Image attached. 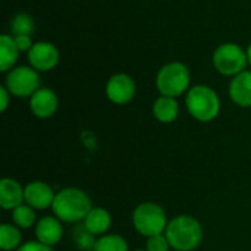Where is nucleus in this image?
Here are the masks:
<instances>
[{
  "instance_id": "nucleus-21",
  "label": "nucleus",
  "mask_w": 251,
  "mask_h": 251,
  "mask_svg": "<svg viewBox=\"0 0 251 251\" xmlns=\"http://www.w3.org/2000/svg\"><path fill=\"white\" fill-rule=\"evenodd\" d=\"M93 251H129V246L122 235L106 234L97 238Z\"/></svg>"
},
{
  "instance_id": "nucleus-9",
  "label": "nucleus",
  "mask_w": 251,
  "mask_h": 251,
  "mask_svg": "<svg viewBox=\"0 0 251 251\" xmlns=\"http://www.w3.org/2000/svg\"><path fill=\"white\" fill-rule=\"evenodd\" d=\"M56 191L44 181H31L25 185V203L32 209L47 210L51 209Z\"/></svg>"
},
{
  "instance_id": "nucleus-3",
  "label": "nucleus",
  "mask_w": 251,
  "mask_h": 251,
  "mask_svg": "<svg viewBox=\"0 0 251 251\" xmlns=\"http://www.w3.org/2000/svg\"><path fill=\"white\" fill-rule=\"evenodd\" d=\"M185 106L196 121L207 124L218 118L221 112V99L213 88L207 85H196L188 90Z\"/></svg>"
},
{
  "instance_id": "nucleus-17",
  "label": "nucleus",
  "mask_w": 251,
  "mask_h": 251,
  "mask_svg": "<svg viewBox=\"0 0 251 251\" xmlns=\"http://www.w3.org/2000/svg\"><path fill=\"white\" fill-rule=\"evenodd\" d=\"M25 241H22V229L16 225L1 224L0 225V249L3 251H16Z\"/></svg>"
},
{
  "instance_id": "nucleus-8",
  "label": "nucleus",
  "mask_w": 251,
  "mask_h": 251,
  "mask_svg": "<svg viewBox=\"0 0 251 251\" xmlns=\"http://www.w3.org/2000/svg\"><path fill=\"white\" fill-rule=\"evenodd\" d=\"M135 82L126 74H116L110 76L106 84V96L115 104H126L135 96Z\"/></svg>"
},
{
  "instance_id": "nucleus-23",
  "label": "nucleus",
  "mask_w": 251,
  "mask_h": 251,
  "mask_svg": "<svg viewBox=\"0 0 251 251\" xmlns=\"http://www.w3.org/2000/svg\"><path fill=\"white\" fill-rule=\"evenodd\" d=\"M146 250L147 251H171L172 247L165 234H159L150 238H146Z\"/></svg>"
},
{
  "instance_id": "nucleus-5",
  "label": "nucleus",
  "mask_w": 251,
  "mask_h": 251,
  "mask_svg": "<svg viewBox=\"0 0 251 251\" xmlns=\"http://www.w3.org/2000/svg\"><path fill=\"white\" fill-rule=\"evenodd\" d=\"M191 82V75L188 68L184 63L179 62H171L165 65L156 78V85L160 93V96L168 97H179L182 96Z\"/></svg>"
},
{
  "instance_id": "nucleus-16",
  "label": "nucleus",
  "mask_w": 251,
  "mask_h": 251,
  "mask_svg": "<svg viewBox=\"0 0 251 251\" xmlns=\"http://www.w3.org/2000/svg\"><path fill=\"white\" fill-rule=\"evenodd\" d=\"M153 116L160 124H172L179 116V104L176 99L160 96L153 103Z\"/></svg>"
},
{
  "instance_id": "nucleus-4",
  "label": "nucleus",
  "mask_w": 251,
  "mask_h": 251,
  "mask_svg": "<svg viewBox=\"0 0 251 251\" xmlns=\"http://www.w3.org/2000/svg\"><path fill=\"white\" fill-rule=\"evenodd\" d=\"M168 224L169 219L165 209L154 201L140 203L132 212V226L146 238L165 234Z\"/></svg>"
},
{
  "instance_id": "nucleus-1",
  "label": "nucleus",
  "mask_w": 251,
  "mask_h": 251,
  "mask_svg": "<svg viewBox=\"0 0 251 251\" xmlns=\"http://www.w3.org/2000/svg\"><path fill=\"white\" fill-rule=\"evenodd\" d=\"M91 197L81 188L66 187L56 191V197L51 206L53 215L63 224H81L93 209Z\"/></svg>"
},
{
  "instance_id": "nucleus-7",
  "label": "nucleus",
  "mask_w": 251,
  "mask_h": 251,
  "mask_svg": "<svg viewBox=\"0 0 251 251\" xmlns=\"http://www.w3.org/2000/svg\"><path fill=\"white\" fill-rule=\"evenodd\" d=\"M4 87L15 97H31L37 90H40V75L34 68L19 66L7 74Z\"/></svg>"
},
{
  "instance_id": "nucleus-6",
  "label": "nucleus",
  "mask_w": 251,
  "mask_h": 251,
  "mask_svg": "<svg viewBox=\"0 0 251 251\" xmlns=\"http://www.w3.org/2000/svg\"><path fill=\"white\" fill-rule=\"evenodd\" d=\"M249 60L247 51H244L238 44L225 43L221 44L213 54V65L219 74L225 76H237L246 71Z\"/></svg>"
},
{
  "instance_id": "nucleus-2",
  "label": "nucleus",
  "mask_w": 251,
  "mask_h": 251,
  "mask_svg": "<svg viewBox=\"0 0 251 251\" xmlns=\"http://www.w3.org/2000/svg\"><path fill=\"white\" fill-rule=\"evenodd\" d=\"M172 250L196 251L203 243L204 231L200 221L191 215H178L169 221L165 231Z\"/></svg>"
},
{
  "instance_id": "nucleus-25",
  "label": "nucleus",
  "mask_w": 251,
  "mask_h": 251,
  "mask_svg": "<svg viewBox=\"0 0 251 251\" xmlns=\"http://www.w3.org/2000/svg\"><path fill=\"white\" fill-rule=\"evenodd\" d=\"M13 40L19 51H29L31 47L34 46L31 41V35H15Z\"/></svg>"
},
{
  "instance_id": "nucleus-14",
  "label": "nucleus",
  "mask_w": 251,
  "mask_h": 251,
  "mask_svg": "<svg viewBox=\"0 0 251 251\" xmlns=\"http://www.w3.org/2000/svg\"><path fill=\"white\" fill-rule=\"evenodd\" d=\"M229 97L240 107H251V71L234 76L229 84Z\"/></svg>"
},
{
  "instance_id": "nucleus-10",
  "label": "nucleus",
  "mask_w": 251,
  "mask_h": 251,
  "mask_svg": "<svg viewBox=\"0 0 251 251\" xmlns=\"http://www.w3.org/2000/svg\"><path fill=\"white\" fill-rule=\"evenodd\" d=\"M28 60L35 71H50L59 63V50L51 43L40 41L28 51Z\"/></svg>"
},
{
  "instance_id": "nucleus-27",
  "label": "nucleus",
  "mask_w": 251,
  "mask_h": 251,
  "mask_svg": "<svg viewBox=\"0 0 251 251\" xmlns=\"http://www.w3.org/2000/svg\"><path fill=\"white\" fill-rule=\"evenodd\" d=\"M247 60H249V65H251V43L247 49Z\"/></svg>"
},
{
  "instance_id": "nucleus-28",
  "label": "nucleus",
  "mask_w": 251,
  "mask_h": 251,
  "mask_svg": "<svg viewBox=\"0 0 251 251\" xmlns=\"http://www.w3.org/2000/svg\"><path fill=\"white\" fill-rule=\"evenodd\" d=\"M132 251H147V250H146V249H144V250H141V249H137V250H132Z\"/></svg>"
},
{
  "instance_id": "nucleus-20",
  "label": "nucleus",
  "mask_w": 251,
  "mask_h": 251,
  "mask_svg": "<svg viewBox=\"0 0 251 251\" xmlns=\"http://www.w3.org/2000/svg\"><path fill=\"white\" fill-rule=\"evenodd\" d=\"M72 241L76 251H93L97 237L93 235L81 222V224H76L75 228L72 229Z\"/></svg>"
},
{
  "instance_id": "nucleus-13",
  "label": "nucleus",
  "mask_w": 251,
  "mask_h": 251,
  "mask_svg": "<svg viewBox=\"0 0 251 251\" xmlns=\"http://www.w3.org/2000/svg\"><path fill=\"white\" fill-rule=\"evenodd\" d=\"M25 203V187L15 178H3L0 181V207L13 210Z\"/></svg>"
},
{
  "instance_id": "nucleus-12",
  "label": "nucleus",
  "mask_w": 251,
  "mask_h": 251,
  "mask_svg": "<svg viewBox=\"0 0 251 251\" xmlns=\"http://www.w3.org/2000/svg\"><path fill=\"white\" fill-rule=\"evenodd\" d=\"M59 109V99L50 88H40L29 97V110L38 119L51 118Z\"/></svg>"
},
{
  "instance_id": "nucleus-24",
  "label": "nucleus",
  "mask_w": 251,
  "mask_h": 251,
  "mask_svg": "<svg viewBox=\"0 0 251 251\" xmlns=\"http://www.w3.org/2000/svg\"><path fill=\"white\" fill-rule=\"evenodd\" d=\"M16 251H53V247L46 246L38 240H31V241H25Z\"/></svg>"
},
{
  "instance_id": "nucleus-22",
  "label": "nucleus",
  "mask_w": 251,
  "mask_h": 251,
  "mask_svg": "<svg viewBox=\"0 0 251 251\" xmlns=\"http://www.w3.org/2000/svg\"><path fill=\"white\" fill-rule=\"evenodd\" d=\"M10 29L15 35H31L34 32V21L26 13H18L10 24Z\"/></svg>"
},
{
  "instance_id": "nucleus-11",
  "label": "nucleus",
  "mask_w": 251,
  "mask_h": 251,
  "mask_svg": "<svg viewBox=\"0 0 251 251\" xmlns=\"http://www.w3.org/2000/svg\"><path fill=\"white\" fill-rule=\"evenodd\" d=\"M34 234H35V240H38L40 243L54 247L63 238L65 234L63 222L57 219L54 215L43 216L38 219L37 225L34 226Z\"/></svg>"
},
{
  "instance_id": "nucleus-18",
  "label": "nucleus",
  "mask_w": 251,
  "mask_h": 251,
  "mask_svg": "<svg viewBox=\"0 0 251 251\" xmlns=\"http://www.w3.org/2000/svg\"><path fill=\"white\" fill-rule=\"evenodd\" d=\"M18 47L12 35L3 34L0 37V71H9L18 59Z\"/></svg>"
},
{
  "instance_id": "nucleus-19",
  "label": "nucleus",
  "mask_w": 251,
  "mask_h": 251,
  "mask_svg": "<svg viewBox=\"0 0 251 251\" xmlns=\"http://www.w3.org/2000/svg\"><path fill=\"white\" fill-rule=\"evenodd\" d=\"M38 218H37V210L28 206L26 203L18 206L16 209L12 210V224L21 228L22 231L31 229L37 225Z\"/></svg>"
},
{
  "instance_id": "nucleus-15",
  "label": "nucleus",
  "mask_w": 251,
  "mask_h": 251,
  "mask_svg": "<svg viewBox=\"0 0 251 251\" xmlns=\"http://www.w3.org/2000/svg\"><path fill=\"white\" fill-rule=\"evenodd\" d=\"M84 226L97 238L101 235L109 234L110 228H112V215L109 210H106L104 207H97L94 206L90 213L87 215V218L84 219Z\"/></svg>"
},
{
  "instance_id": "nucleus-26",
  "label": "nucleus",
  "mask_w": 251,
  "mask_h": 251,
  "mask_svg": "<svg viewBox=\"0 0 251 251\" xmlns=\"http://www.w3.org/2000/svg\"><path fill=\"white\" fill-rule=\"evenodd\" d=\"M9 96H12L9 93V90L6 87H1L0 88V97H1V103H0V110L1 112H6L7 106H9Z\"/></svg>"
}]
</instances>
